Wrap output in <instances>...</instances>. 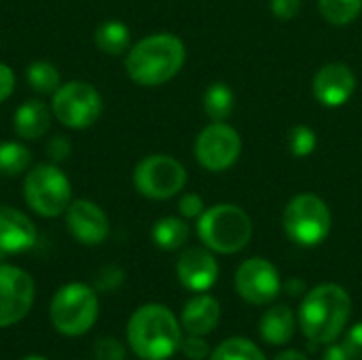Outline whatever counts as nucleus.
I'll use <instances>...</instances> for the list:
<instances>
[{
    "label": "nucleus",
    "instance_id": "1",
    "mask_svg": "<svg viewBox=\"0 0 362 360\" xmlns=\"http://www.w3.org/2000/svg\"><path fill=\"white\" fill-rule=\"evenodd\" d=\"M187 57L185 42L176 34L159 32L138 40L125 57L129 79L144 87H157L174 79Z\"/></svg>",
    "mask_w": 362,
    "mask_h": 360
},
{
    "label": "nucleus",
    "instance_id": "2",
    "mask_svg": "<svg viewBox=\"0 0 362 360\" xmlns=\"http://www.w3.org/2000/svg\"><path fill=\"white\" fill-rule=\"evenodd\" d=\"M127 342L136 356L168 360L180 350L182 333L176 316L165 306H142L127 323Z\"/></svg>",
    "mask_w": 362,
    "mask_h": 360
},
{
    "label": "nucleus",
    "instance_id": "3",
    "mask_svg": "<svg viewBox=\"0 0 362 360\" xmlns=\"http://www.w3.org/2000/svg\"><path fill=\"white\" fill-rule=\"evenodd\" d=\"M352 312L350 295L337 284H320L312 289L299 310L303 335L314 344H333L344 331Z\"/></svg>",
    "mask_w": 362,
    "mask_h": 360
},
{
    "label": "nucleus",
    "instance_id": "4",
    "mask_svg": "<svg viewBox=\"0 0 362 360\" xmlns=\"http://www.w3.org/2000/svg\"><path fill=\"white\" fill-rule=\"evenodd\" d=\"M197 233L202 242L221 255L240 252L252 238L250 216L233 204H216L197 219Z\"/></svg>",
    "mask_w": 362,
    "mask_h": 360
},
{
    "label": "nucleus",
    "instance_id": "5",
    "mask_svg": "<svg viewBox=\"0 0 362 360\" xmlns=\"http://www.w3.org/2000/svg\"><path fill=\"white\" fill-rule=\"evenodd\" d=\"M100 303L91 286L70 282L62 286L51 301V323L57 333L66 337H78L87 333L98 320Z\"/></svg>",
    "mask_w": 362,
    "mask_h": 360
},
{
    "label": "nucleus",
    "instance_id": "6",
    "mask_svg": "<svg viewBox=\"0 0 362 360\" xmlns=\"http://www.w3.org/2000/svg\"><path fill=\"white\" fill-rule=\"evenodd\" d=\"M23 197L36 214L53 219L68 210L72 187L55 163H38L25 174Z\"/></svg>",
    "mask_w": 362,
    "mask_h": 360
},
{
    "label": "nucleus",
    "instance_id": "7",
    "mask_svg": "<svg viewBox=\"0 0 362 360\" xmlns=\"http://www.w3.org/2000/svg\"><path fill=\"white\" fill-rule=\"evenodd\" d=\"M284 231L299 246H318L331 233V210L314 193L295 195L284 210Z\"/></svg>",
    "mask_w": 362,
    "mask_h": 360
},
{
    "label": "nucleus",
    "instance_id": "8",
    "mask_svg": "<svg viewBox=\"0 0 362 360\" xmlns=\"http://www.w3.org/2000/svg\"><path fill=\"white\" fill-rule=\"evenodd\" d=\"M51 110L62 125L70 129H83L98 121L102 112V98L93 85L70 81L59 85V89L53 93Z\"/></svg>",
    "mask_w": 362,
    "mask_h": 360
},
{
    "label": "nucleus",
    "instance_id": "9",
    "mask_svg": "<svg viewBox=\"0 0 362 360\" xmlns=\"http://www.w3.org/2000/svg\"><path fill=\"white\" fill-rule=\"evenodd\" d=\"M187 170L170 155H148L134 172L136 189L151 199H170L185 189Z\"/></svg>",
    "mask_w": 362,
    "mask_h": 360
},
{
    "label": "nucleus",
    "instance_id": "10",
    "mask_svg": "<svg viewBox=\"0 0 362 360\" xmlns=\"http://www.w3.org/2000/svg\"><path fill=\"white\" fill-rule=\"evenodd\" d=\"M242 153L240 134L227 123H210L195 140V157L202 168L223 172L231 168Z\"/></svg>",
    "mask_w": 362,
    "mask_h": 360
},
{
    "label": "nucleus",
    "instance_id": "11",
    "mask_svg": "<svg viewBox=\"0 0 362 360\" xmlns=\"http://www.w3.org/2000/svg\"><path fill=\"white\" fill-rule=\"evenodd\" d=\"M34 280L19 267L0 265V329L17 325L34 303Z\"/></svg>",
    "mask_w": 362,
    "mask_h": 360
},
{
    "label": "nucleus",
    "instance_id": "12",
    "mask_svg": "<svg viewBox=\"0 0 362 360\" xmlns=\"http://www.w3.org/2000/svg\"><path fill=\"white\" fill-rule=\"evenodd\" d=\"M235 289L244 301L252 306H267L282 289L280 274L267 259L255 257L240 265L235 274Z\"/></svg>",
    "mask_w": 362,
    "mask_h": 360
},
{
    "label": "nucleus",
    "instance_id": "13",
    "mask_svg": "<svg viewBox=\"0 0 362 360\" xmlns=\"http://www.w3.org/2000/svg\"><path fill=\"white\" fill-rule=\"evenodd\" d=\"M66 225L72 238L87 246L102 244L110 231L106 212L89 199H76L68 206Z\"/></svg>",
    "mask_w": 362,
    "mask_h": 360
},
{
    "label": "nucleus",
    "instance_id": "14",
    "mask_svg": "<svg viewBox=\"0 0 362 360\" xmlns=\"http://www.w3.org/2000/svg\"><path fill=\"white\" fill-rule=\"evenodd\" d=\"M354 89H356V76L352 68L341 62L322 66L312 81V91L316 100L329 108L344 106L352 98Z\"/></svg>",
    "mask_w": 362,
    "mask_h": 360
},
{
    "label": "nucleus",
    "instance_id": "15",
    "mask_svg": "<svg viewBox=\"0 0 362 360\" xmlns=\"http://www.w3.org/2000/svg\"><path fill=\"white\" fill-rule=\"evenodd\" d=\"M178 280L185 289L193 293H204L212 289L218 280V263L216 259L204 248H189L182 252L176 265Z\"/></svg>",
    "mask_w": 362,
    "mask_h": 360
},
{
    "label": "nucleus",
    "instance_id": "16",
    "mask_svg": "<svg viewBox=\"0 0 362 360\" xmlns=\"http://www.w3.org/2000/svg\"><path fill=\"white\" fill-rule=\"evenodd\" d=\"M36 244L34 223L17 208L0 206V248L6 255L25 252Z\"/></svg>",
    "mask_w": 362,
    "mask_h": 360
},
{
    "label": "nucleus",
    "instance_id": "17",
    "mask_svg": "<svg viewBox=\"0 0 362 360\" xmlns=\"http://www.w3.org/2000/svg\"><path fill=\"white\" fill-rule=\"evenodd\" d=\"M221 320V306L210 295L193 297L182 310V327L189 335H208Z\"/></svg>",
    "mask_w": 362,
    "mask_h": 360
},
{
    "label": "nucleus",
    "instance_id": "18",
    "mask_svg": "<svg viewBox=\"0 0 362 360\" xmlns=\"http://www.w3.org/2000/svg\"><path fill=\"white\" fill-rule=\"evenodd\" d=\"M51 112L49 106L42 100H28L23 102L15 115H13V127L15 134L23 140H38L49 132L51 125Z\"/></svg>",
    "mask_w": 362,
    "mask_h": 360
},
{
    "label": "nucleus",
    "instance_id": "19",
    "mask_svg": "<svg viewBox=\"0 0 362 360\" xmlns=\"http://www.w3.org/2000/svg\"><path fill=\"white\" fill-rule=\"evenodd\" d=\"M263 339L272 346H282L293 339L295 333V314L288 306H274L267 310L259 323Z\"/></svg>",
    "mask_w": 362,
    "mask_h": 360
},
{
    "label": "nucleus",
    "instance_id": "20",
    "mask_svg": "<svg viewBox=\"0 0 362 360\" xmlns=\"http://www.w3.org/2000/svg\"><path fill=\"white\" fill-rule=\"evenodd\" d=\"M235 106V95L229 85L214 83L204 93V110L214 123H225Z\"/></svg>",
    "mask_w": 362,
    "mask_h": 360
},
{
    "label": "nucleus",
    "instance_id": "21",
    "mask_svg": "<svg viewBox=\"0 0 362 360\" xmlns=\"http://www.w3.org/2000/svg\"><path fill=\"white\" fill-rule=\"evenodd\" d=\"M189 240V225L182 219L165 216L159 219L153 227V242L163 250H178Z\"/></svg>",
    "mask_w": 362,
    "mask_h": 360
},
{
    "label": "nucleus",
    "instance_id": "22",
    "mask_svg": "<svg viewBox=\"0 0 362 360\" xmlns=\"http://www.w3.org/2000/svg\"><path fill=\"white\" fill-rule=\"evenodd\" d=\"M95 45L106 55H121L129 49V28L119 19H108L95 30Z\"/></svg>",
    "mask_w": 362,
    "mask_h": 360
},
{
    "label": "nucleus",
    "instance_id": "23",
    "mask_svg": "<svg viewBox=\"0 0 362 360\" xmlns=\"http://www.w3.org/2000/svg\"><path fill=\"white\" fill-rule=\"evenodd\" d=\"M32 163V153L21 142H0V176L15 178Z\"/></svg>",
    "mask_w": 362,
    "mask_h": 360
},
{
    "label": "nucleus",
    "instance_id": "24",
    "mask_svg": "<svg viewBox=\"0 0 362 360\" xmlns=\"http://www.w3.org/2000/svg\"><path fill=\"white\" fill-rule=\"evenodd\" d=\"M25 79L38 93H55L62 85L59 70L49 62H34L25 70Z\"/></svg>",
    "mask_w": 362,
    "mask_h": 360
},
{
    "label": "nucleus",
    "instance_id": "25",
    "mask_svg": "<svg viewBox=\"0 0 362 360\" xmlns=\"http://www.w3.org/2000/svg\"><path fill=\"white\" fill-rule=\"evenodd\" d=\"M322 17L333 25L352 23L362 11V0H318Z\"/></svg>",
    "mask_w": 362,
    "mask_h": 360
},
{
    "label": "nucleus",
    "instance_id": "26",
    "mask_svg": "<svg viewBox=\"0 0 362 360\" xmlns=\"http://www.w3.org/2000/svg\"><path fill=\"white\" fill-rule=\"evenodd\" d=\"M210 360H265V354L248 339L233 337L223 342L214 352Z\"/></svg>",
    "mask_w": 362,
    "mask_h": 360
},
{
    "label": "nucleus",
    "instance_id": "27",
    "mask_svg": "<svg viewBox=\"0 0 362 360\" xmlns=\"http://www.w3.org/2000/svg\"><path fill=\"white\" fill-rule=\"evenodd\" d=\"M316 132L308 125H295L291 132H288V149L295 157L303 159V157H310L314 151H316Z\"/></svg>",
    "mask_w": 362,
    "mask_h": 360
},
{
    "label": "nucleus",
    "instance_id": "28",
    "mask_svg": "<svg viewBox=\"0 0 362 360\" xmlns=\"http://www.w3.org/2000/svg\"><path fill=\"white\" fill-rule=\"evenodd\" d=\"M123 280H125V274H123L121 267H117V265H106V267H102V269L95 274V289L108 293V291L119 289V286L123 284Z\"/></svg>",
    "mask_w": 362,
    "mask_h": 360
},
{
    "label": "nucleus",
    "instance_id": "29",
    "mask_svg": "<svg viewBox=\"0 0 362 360\" xmlns=\"http://www.w3.org/2000/svg\"><path fill=\"white\" fill-rule=\"evenodd\" d=\"M95 360H125V346L119 339L104 337L95 342Z\"/></svg>",
    "mask_w": 362,
    "mask_h": 360
},
{
    "label": "nucleus",
    "instance_id": "30",
    "mask_svg": "<svg viewBox=\"0 0 362 360\" xmlns=\"http://www.w3.org/2000/svg\"><path fill=\"white\" fill-rule=\"evenodd\" d=\"M178 210L185 219H199L206 212V204L202 199V195L197 193H187L180 197L178 202Z\"/></svg>",
    "mask_w": 362,
    "mask_h": 360
},
{
    "label": "nucleus",
    "instance_id": "31",
    "mask_svg": "<svg viewBox=\"0 0 362 360\" xmlns=\"http://www.w3.org/2000/svg\"><path fill=\"white\" fill-rule=\"evenodd\" d=\"M180 350H182V354L187 359L191 360H204L208 356V352H210V348L202 339V335H189V337H185L180 342Z\"/></svg>",
    "mask_w": 362,
    "mask_h": 360
},
{
    "label": "nucleus",
    "instance_id": "32",
    "mask_svg": "<svg viewBox=\"0 0 362 360\" xmlns=\"http://www.w3.org/2000/svg\"><path fill=\"white\" fill-rule=\"evenodd\" d=\"M70 153H72V144H70V140L64 138V136H55V138L49 140V144H47V155H49L55 163L66 161V159L70 157Z\"/></svg>",
    "mask_w": 362,
    "mask_h": 360
},
{
    "label": "nucleus",
    "instance_id": "33",
    "mask_svg": "<svg viewBox=\"0 0 362 360\" xmlns=\"http://www.w3.org/2000/svg\"><path fill=\"white\" fill-rule=\"evenodd\" d=\"M269 6H272L274 17H278L282 21H288L301 11V0H272Z\"/></svg>",
    "mask_w": 362,
    "mask_h": 360
},
{
    "label": "nucleus",
    "instance_id": "34",
    "mask_svg": "<svg viewBox=\"0 0 362 360\" xmlns=\"http://www.w3.org/2000/svg\"><path fill=\"white\" fill-rule=\"evenodd\" d=\"M344 346H346V350H348L354 359L362 360V323L361 325H356V327L348 333Z\"/></svg>",
    "mask_w": 362,
    "mask_h": 360
},
{
    "label": "nucleus",
    "instance_id": "35",
    "mask_svg": "<svg viewBox=\"0 0 362 360\" xmlns=\"http://www.w3.org/2000/svg\"><path fill=\"white\" fill-rule=\"evenodd\" d=\"M13 89H15V74L6 64L0 62V104L13 93Z\"/></svg>",
    "mask_w": 362,
    "mask_h": 360
},
{
    "label": "nucleus",
    "instance_id": "36",
    "mask_svg": "<svg viewBox=\"0 0 362 360\" xmlns=\"http://www.w3.org/2000/svg\"><path fill=\"white\" fill-rule=\"evenodd\" d=\"M325 360H356L348 350L346 346H329L327 352H325Z\"/></svg>",
    "mask_w": 362,
    "mask_h": 360
},
{
    "label": "nucleus",
    "instance_id": "37",
    "mask_svg": "<svg viewBox=\"0 0 362 360\" xmlns=\"http://www.w3.org/2000/svg\"><path fill=\"white\" fill-rule=\"evenodd\" d=\"M274 360H308L305 359V354H301V352H295V350H286V352H282V354H278Z\"/></svg>",
    "mask_w": 362,
    "mask_h": 360
},
{
    "label": "nucleus",
    "instance_id": "38",
    "mask_svg": "<svg viewBox=\"0 0 362 360\" xmlns=\"http://www.w3.org/2000/svg\"><path fill=\"white\" fill-rule=\"evenodd\" d=\"M301 289H303V282H301V280H291V282H288V293L299 295V293H301Z\"/></svg>",
    "mask_w": 362,
    "mask_h": 360
},
{
    "label": "nucleus",
    "instance_id": "39",
    "mask_svg": "<svg viewBox=\"0 0 362 360\" xmlns=\"http://www.w3.org/2000/svg\"><path fill=\"white\" fill-rule=\"evenodd\" d=\"M23 360H47V359H42V356H25Z\"/></svg>",
    "mask_w": 362,
    "mask_h": 360
},
{
    "label": "nucleus",
    "instance_id": "40",
    "mask_svg": "<svg viewBox=\"0 0 362 360\" xmlns=\"http://www.w3.org/2000/svg\"><path fill=\"white\" fill-rule=\"evenodd\" d=\"M4 255H6V252H4V250L0 248V263H2V259H4Z\"/></svg>",
    "mask_w": 362,
    "mask_h": 360
}]
</instances>
